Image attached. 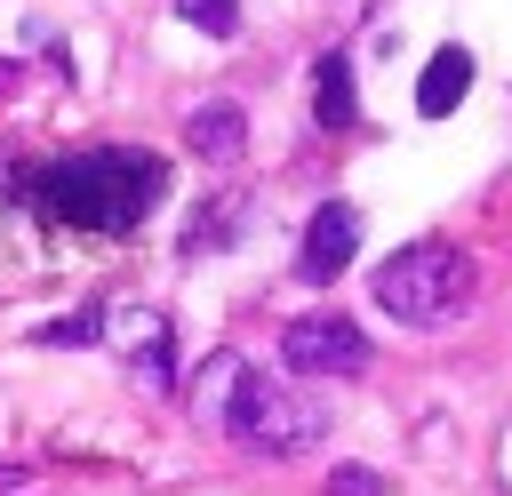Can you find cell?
<instances>
[{"label": "cell", "instance_id": "cell-6", "mask_svg": "<svg viewBox=\"0 0 512 496\" xmlns=\"http://www.w3.org/2000/svg\"><path fill=\"white\" fill-rule=\"evenodd\" d=\"M184 144H192L200 160H240V152H248V112H240V104H200V112L184 120Z\"/></svg>", "mask_w": 512, "mask_h": 496}, {"label": "cell", "instance_id": "cell-3", "mask_svg": "<svg viewBox=\"0 0 512 496\" xmlns=\"http://www.w3.org/2000/svg\"><path fill=\"white\" fill-rule=\"evenodd\" d=\"M472 280L480 272H472V256L456 240H408L400 256L376 264V304L392 320H408V328H440V320H456L472 304Z\"/></svg>", "mask_w": 512, "mask_h": 496}, {"label": "cell", "instance_id": "cell-4", "mask_svg": "<svg viewBox=\"0 0 512 496\" xmlns=\"http://www.w3.org/2000/svg\"><path fill=\"white\" fill-rule=\"evenodd\" d=\"M280 360L288 376H360L368 368V336L336 312H312V320H288L280 328Z\"/></svg>", "mask_w": 512, "mask_h": 496}, {"label": "cell", "instance_id": "cell-8", "mask_svg": "<svg viewBox=\"0 0 512 496\" xmlns=\"http://www.w3.org/2000/svg\"><path fill=\"white\" fill-rule=\"evenodd\" d=\"M312 112H320V128H352V120H360L352 56H320V64H312Z\"/></svg>", "mask_w": 512, "mask_h": 496}, {"label": "cell", "instance_id": "cell-2", "mask_svg": "<svg viewBox=\"0 0 512 496\" xmlns=\"http://www.w3.org/2000/svg\"><path fill=\"white\" fill-rule=\"evenodd\" d=\"M200 424H216V432H232V440H248L264 456H296V448H312L328 432V408L272 384V376H256L240 352H216L200 368Z\"/></svg>", "mask_w": 512, "mask_h": 496}, {"label": "cell", "instance_id": "cell-10", "mask_svg": "<svg viewBox=\"0 0 512 496\" xmlns=\"http://www.w3.org/2000/svg\"><path fill=\"white\" fill-rule=\"evenodd\" d=\"M328 496H384V480H376L368 464H336V472H328Z\"/></svg>", "mask_w": 512, "mask_h": 496}, {"label": "cell", "instance_id": "cell-7", "mask_svg": "<svg viewBox=\"0 0 512 496\" xmlns=\"http://www.w3.org/2000/svg\"><path fill=\"white\" fill-rule=\"evenodd\" d=\"M464 88H472V56H464V48H432V64H424V80H416V112L440 120V112L464 104Z\"/></svg>", "mask_w": 512, "mask_h": 496}, {"label": "cell", "instance_id": "cell-5", "mask_svg": "<svg viewBox=\"0 0 512 496\" xmlns=\"http://www.w3.org/2000/svg\"><path fill=\"white\" fill-rule=\"evenodd\" d=\"M352 248H360V216H352V200H320L312 224H304V256H296V272H304V280H336V272L352 264Z\"/></svg>", "mask_w": 512, "mask_h": 496}, {"label": "cell", "instance_id": "cell-1", "mask_svg": "<svg viewBox=\"0 0 512 496\" xmlns=\"http://www.w3.org/2000/svg\"><path fill=\"white\" fill-rule=\"evenodd\" d=\"M24 192L56 224H72V232H136L160 208V192H168V160L160 152H136V144H96V152L48 160Z\"/></svg>", "mask_w": 512, "mask_h": 496}, {"label": "cell", "instance_id": "cell-9", "mask_svg": "<svg viewBox=\"0 0 512 496\" xmlns=\"http://www.w3.org/2000/svg\"><path fill=\"white\" fill-rule=\"evenodd\" d=\"M184 8V24L192 32H216V40H232L240 32V0H176Z\"/></svg>", "mask_w": 512, "mask_h": 496}]
</instances>
